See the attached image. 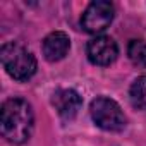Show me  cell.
I'll return each instance as SVG.
<instances>
[{"label": "cell", "mask_w": 146, "mask_h": 146, "mask_svg": "<svg viewBox=\"0 0 146 146\" xmlns=\"http://www.w3.org/2000/svg\"><path fill=\"white\" fill-rule=\"evenodd\" d=\"M70 48V40L64 31H53L43 40V55L48 62L62 60Z\"/></svg>", "instance_id": "cell-7"}, {"label": "cell", "mask_w": 146, "mask_h": 146, "mask_svg": "<svg viewBox=\"0 0 146 146\" xmlns=\"http://www.w3.org/2000/svg\"><path fill=\"white\" fill-rule=\"evenodd\" d=\"M90 112H91L93 122L103 131L117 132L125 127V115H124L120 105L108 96L95 98L91 102Z\"/></svg>", "instance_id": "cell-3"}, {"label": "cell", "mask_w": 146, "mask_h": 146, "mask_svg": "<svg viewBox=\"0 0 146 146\" xmlns=\"http://www.w3.org/2000/svg\"><path fill=\"white\" fill-rule=\"evenodd\" d=\"M129 98L134 108L146 110V76L137 78L129 88Z\"/></svg>", "instance_id": "cell-8"}, {"label": "cell", "mask_w": 146, "mask_h": 146, "mask_svg": "<svg viewBox=\"0 0 146 146\" xmlns=\"http://www.w3.org/2000/svg\"><path fill=\"white\" fill-rule=\"evenodd\" d=\"M52 103L62 119H72L78 115V112L83 105V98L74 90H58L53 95Z\"/></svg>", "instance_id": "cell-6"}, {"label": "cell", "mask_w": 146, "mask_h": 146, "mask_svg": "<svg viewBox=\"0 0 146 146\" xmlns=\"http://www.w3.org/2000/svg\"><path fill=\"white\" fill-rule=\"evenodd\" d=\"M113 14H115V9L110 2L95 0V2H91L86 7V11L83 12L81 26L84 28V31H88L91 35H98L112 24Z\"/></svg>", "instance_id": "cell-4"}, {"label": "cell", "mask_w": 146, "mask_h": 146, "mask_svg": "<svg viewBox=\"0 0 146 146\" xmlns=\"http://www.w3.org/2000/svg\"><path fill=\"white\" fill-rule=\"evenodd\" d=\"M86 55H88L90 62L95 65H110L112 62H115V58L119 55V46L113 41V38L100 35L88 41Z\"/></svg>", "instance_id": "cell-5"}, {"label": "cell", "mask_w": 146, "mask_h": 146, "mask_svg": "<svg viewBox=\"0 0 146 146\" xmlns=\"http://www.w3.org/2000/svg\"><path fill=\"white\" fill-rule=\"evenodd\" d=\"M35 125L31 105L24 98L5 100L0 108V132L14 144H23L29 139Z\"/></svg>", "instance_id": "cell-1"}, {"label": "cell", "mask_w": 146, "mask_h": 146, "mask_svg": "<svg viewBox=\"0 0 146 146\" xmlns=\"http://www.w3.org/2000/svg\"><path fill=\"white\" fill-rule=\"evenodd\" d=\"M127 55L136 67L146 69V41L132 40L127 46Z\"/></svg>", "instance_id": "cell-9"}, {"label": "cell", "mask_w": 146, "mask_h": 146, "mask_svg": "<svg viewBox=\"0 0 146 146\" xmlns=\"http://www.w3.org/2000/svg\"><path fill=\"white\" fill-rule=\"evenodd\" d=\"M0 58H2V65L7 70V74L16 81H28L35 76L38 67L35 55L16 41L2 45Z\"/></svg>", "instance_id": "cell-2"}]
</instances>
